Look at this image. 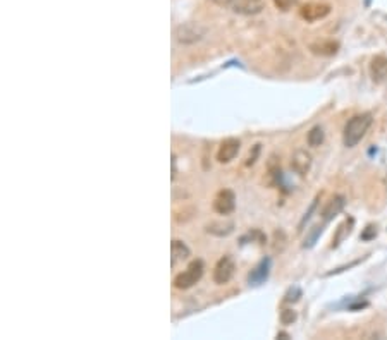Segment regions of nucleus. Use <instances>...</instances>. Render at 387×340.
Listing matches in <instances>:
<instances>
[{"instance_id": "f257e3e1", "label": "nucleus", "mask_w": 387, "mask_h": 340, "mask_svg": "<svg viewBox=\"0 0 387 340\" xmlns=\"http://www.w3.org/2000/svg\"><path fill=\"white\" fill-rule=\"evenodd\" d=\"M372 122V113H356L353 115L348 124L344 126V133H343V143L344 146L348 148H355L361 140L365 138V134L368 133Z\"/></svg>"}, {"instance_id": "f03ea898", "label": "nucleus", "mask_w": 387, "mask_h": 340, "mask_svg": "<svg viewBox=\"0 0 387 340\" xmlns=\"http://www.w3.org/2000/svg\"><path fill=\"white\" fill-rule=\"evenodd\" d=\"M203 270H205L203 263H201L200 259L191 261L184 272H181L179 275H176V279H174V287H176V289H181V290L191 289L194 283L200 282V279L203 277Z\"/></svg>"}, {"instance_id": "7ed1b4c3", "label": "nucleus", "mask_w": 387, "mask_h": 340, "mask_svg": "<svg viewBox=\"0 0 387 340\" xmlns=\"http://www.w3.org/2000/svg\"><path fill=\"white\" fill-rule=\"evenodd\" d=\"M205 33H207V29L200 23H184L176 28L174 36L181 45H193L200 41L205 36Z\"/></svg>"}, {"instance_id": "20e7f679", "label": "nucleus", "mask_w": 387, "mask_h": 340, "mask_svg": "<svg viewBox=\"0 0 387 340\" xmlns=\"http://www.w3.org/2000/svg\"><path fill=\"white\" fill-rule=\"evenodd\" d=\"M234 272H236L234 258L231 255L222 256L214 268V282L219 283V285H224V283H227L234 277Z\"/></svg>"}, {"instance_id": "39448f33", "label": "nucleus", "mask_w": 387, "mask_h": 340, "mask_svg": "<svg viewBox=\"0 0 387 340\" xmlns=\"http://www.w3.org/2000/svg\"><path fill=\"white\" fill-rule=\"evenodd\" d=\"M330 14V5L323 2H308L299 7V16L308 23H315Z\"/></svg>"}, {"instance_id": "423d86ee", "label": "nucleus", "mask_w": 387, "mask_h": 340, "mask_svg": "<svg viewBox=\"0 0 387 340\" xmlns=\"http://www.w3.org/2000/svg\"><path fill=\"white\" fill-rule=\"evenodd\" d=\"M236 208V194L231 189H222L214 199V210L219 215H229Z\"/></svg>"}, {"instance_id": "0eeeda50", "label": "nucleus", "mask_w": 387, "mask_h": 340, "mask_svg": "<svg viewBox=\"0 0 387 340\" xmlns=\"http://www.w3.org/2000/svg\"><path fill=\"white\" fill-rule=\"evenodd\" d=\"M239 146H241V143H239V140H236V138H227V140H224L217 150V160L221 162V164H229V162L234 160L236 155L239 153Z\"/></svg>"}, {"instance_id": "6e6552de", "label": "nucleus", "mask_w": 387, "mask_h": 340, "mask_svg": "<svg viewBox=\"0 0 387 340\" xmlns=\"http://www.w3.org/2000/svg\"><path fill=\"white\" fill-rule=\"evenodd\" d=\"M370 78L375 85L387 83V55H377L370 62Z\"/></svg>"}, {"instance_id": "1a4fd4ad", "label": "nucleus", "mask_w": 387, "mask_h": 340, "mask_svg": "<svg viewBox=\"0 0 387 340\" xmlns=\"http://www.w3.org/2000/svg\"><path fill=\"white\" fill-rule=\"evenodd\" d=\"M291 169L298 175H306L312 169V155L306 150H296L291 157Z\"/></svg>"}, {"instance_id": "9d476101", "label": "nucleus", "mask_w": 387, "mask_h": 340, "mask_svg": "<svg viewBox=\"0 0 387 340\" xmlns=\"http://www.w3.org/2000/svg\"><path fill=\"white\" fill-rule=\"evenodd\" d=\"M263 9V0H234V3H232V10L236 14H243V16H255V14H260Z\"/></svg>"}, {"instance_id": "9b49d317", "label": "nucleus", "mask_w": 387, "mask_h": 340, "mask_svg": "<svg viewBox=\"0 0 387 340\" xmlns=\"http://www.w3.org/2000/svg\"><path fill=\"white\" fill-rule=\"evenodd\" d=\"M344 204H346V199H344V196H341V194H337V196H334L330 201H327L325 208H323V211H322L323 222H330L334 217H337V215L343 211Z\"/></svg>"}, {"instance_id": "f8f14e48", "label": "nucleus", "mask_w": 387, "mask_h": 340, "mask_svg": "<svg viewBox=\"0 0 387 340\" xmlns=\"http://www.w3.org/2000/svg\"><path fill=\"white\" fill-rule=\"evenodd\" d=\"M310 50L315 55H322V57H330V55H336L339 50V43L334 40H322L315 41V43L310 45Z\"/></svg>"}, {"instance_id": "ddd939ff", "label": "nucleus", "mask_w": 387, "mask_h": 340, "mask_svg": "<svg viewBox=\"0 0 387 340\" xmlns=\"http://www.w3.org/2000/svg\"><path fill=\"white\" fill-rule=\"evenodd\" d=\"M268 272H270V259L265 258L252 270V273H250V283H253V285L263 283L268 279Z\"/></svg>"}, {"instance_id": "4468645a", "label": "nucleus", "mask_w": 387, "mask_h": 340, "mask_svg": "<svg viewBox=\"0 0 387 340\" xmlns=\"http://www.w3.org/2000/svg\"><path fill=\"white\" fill-rule=\"evenodd\" d=\"M170 255H172L170 265L176 266L177 261H183V259L190 258V248L183 241H179V239H174L172 244H170Z\"/></svg>"}, {"instance_id": "2eb2a0df", "label": "nucleus", "mask_w": 387, "mask_h": 340, "mask_svg": "<svg viewBox=\"0 0 387 340\" xmlns=\"http://www.w3.org/2000/svg\"><path fill=\"white\" fill-rule=\"evenodd\" d=\"M353 224H355L353 218H348V220H344L343 224L337 227V232H336V235H334V241H332V248H337V246H339L341 242H343L344 239H346L348 235L351 234Z\"/></svg>"}, {"instance_id": "dca6fc26", "label": "nucleus", "mask_w": 387, "mask_h": 340, "mask_svg": "<svg viewBox=\"0 0 387 340\" xmlns=\"http://www.w3.org/2000/svg\"><path fill=\"white\" fill-rule=\"evenodd\" d=\"M323 140H325V133H323V129L320 126L312 127L310 133H308V136H306V141H308V144L312 148L320 146V144L323 143Z\"/></svg>"}, {"instance_id": "f3484780", "label": "nucleus", "mask_w": 387, "mask_h": 340, "mask_svg": "<svg viewBox=\"0 0 387 340\" xmlns=\"http://www.w3.org/2000/svg\"><path fill=\"white\" fill-rule=\"evenodd\" d=\"M234 230V224L232 222H227V224H210L207 227L208 234H214V235H227Z\"/></svg>"}, {"instance_id": "a211bd4d", "label": "nucleus", "mask_w": 387, "mask_h": 340, "mask_svg": "<svg viewBox=\"0 0 387 340\" xmlns=\"http://www.w3.org/2000/svg\"><path fill=\"white\" fill-rule=\"evenodd\" d=\"M298 320V313L294 310H284L281 311V321L282 325H291Z\"/></svg>"}, {"instance_id": "6ab92c4d", "label": "nucleus", "mask_w": 387, "mask_h": 340, "mask_svg": "<svg viewBox=\"0 0 387 340\" xmlns=\"http://www.w3.org/2000/svg\"><path fill=\"white\" fill-rule=\"evenodd\" d=\"M320 234H322V227H313V230L310 232V235L306 237V241H305V244H303V248H312V246L317 242V239H319Z\"/></svg>"}, {"instance_id": "aec40b11", "label": "nucleus", "mask_w": 387, "mask_h": 340, "mask_svg": "<svg viewBox=\"0 0 387 340\" xmlns=\"http://www.w3.org/2000/svg\"><path fill=\"white\" fill-rule=\"evenodd\" d=\"M319 199H320V196H317L315 199H313V203L310 204L308 211H306L305 217H303V218H301V222H299V228H298V230H303V225H305L306 222L310 220V217H312V213H313V211H315V208H317V203H319Z\"/></svg>"}, {"instance_id": "412c9836", "label": "nucleus", "mask_w": 387, "mask_h": 340, "mask_svg": "<svg viewBox=\"0 0 387 340\" xmlns=\"http://www.w3.org/2000/svg\"><path fill=\"white\" fill-rule=\"evenodd\" d=\"M299 297H301V290H299L298 287H292V289H289V292L286 294L284 301L286 303H296Z\"/></svg>"}, {"instance_id": "4be33fe9", "label": "nucleus", "mask_w": 387, "mask_h": 340, "mask_svg": "<svg viewBox=\"0 0 387 340\" xmlns=\"http://www.w3.org/2000/svg\"><path fill=\"white\" fill-rule=\"evenodd\" d=\"M375 235H377V227L375 225H367V228L361 234V239L363 241H372V239H375Z\"/></svg>"}, {"instance_id": "5701e85b", "label": "nucleus", "mask_w": 387, "mask_h": 340, "mask_svg": "<svg viewBox=\"0 0 387 340\" xmlns=\"http://www.w3.org/2000/svg\"><path fill=\"white\" fill-rule=\"evenodd\" d=\"M296 3V0H274V5L279 10H289Z\"/></svg>"}, {"instance_id": "b1692460", "label": "nucleus", "mask_w": 387, "mask_h": 340, "mask_svg": "<svg viewBox=\"0 0 387 340\" xmlns=\"http://www.w3.org/2000/svg\"><path fill=\"white\" fill-rule=\"evenodd\" d=\"M258 153H260V144H255V146H253V151H250V155L246 157L245 165H253V164H255Z\"/></svg>"}, {"instance_id": "393cba45", "label": "nucleus", "mask_w": 387, "mask_h": 340, "mask_svg": "<svg viewBox=\"0 0 387 340\" xmlns=\"http://www.w3.org/2000/svg\"><path fill=\"white\" fill-rule=\"evenodd\" d=\"M212 2H214L215 5H219V7H229V5H232V3H234V0H212Z\"/></svg>"}, {"instance_id": "a878e982", "label": "nucleus", "mask_w": 387, "mask_h": 340, "mask_svg": "<svg viewBox=\"0 0 387 340\" xmlns=\"http://www.w3.org/2000/svg\"><path fill=\"white\" fill-rule=\"evenodd\" d=\"M367 5H370V0H367Z\"/></svg>"}]
</instances>
